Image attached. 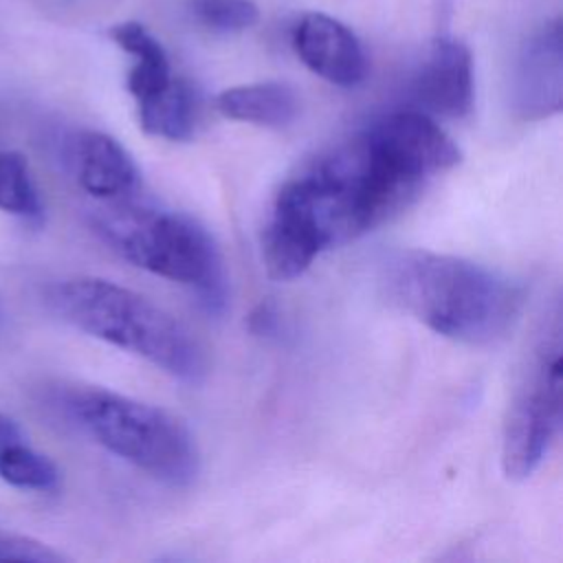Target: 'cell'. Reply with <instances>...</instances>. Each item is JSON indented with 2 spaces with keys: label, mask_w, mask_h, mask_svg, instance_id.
Here are the masks:
<instances>
[{
  "label": "cell",
  "mask_w": 563,
  "mask_h": 563,
  "mask_svg": "<svg viewBox=\"0 0 563 563\" xmlns=\"http://www.w3.org/2000/svg\"><path fill=\"white\" fill-rule=\"evenodd\" d=\"M389 299L435 334L490 345L515 325L523 290L508 275L484 264L409 249L394 253L383 266Z\"/></svg>",
  "instance_id": "cell-1"
},
{
  "label": "cell",
  "mask_w": 563,
  "mask_h": 563,
  "mask_svg": "<svg viewBox=\"0 0 563 563\" xmlns=\"http://www.w3.org/2000/svg\"><path fill=\"white\" fill-rule=\"evenodd\" d=\"M46 301L73 328L141 356L187 385L207 376V354L194 332L132 288L101 277H68L48 288Z\"/></svg>",
  "instance_id": "cell-2"
},
{
  "label": "cell",
  "mask_w": 563,
  "mask_h": 563,
  "mask_svg": "<svg viewBox=\"0 0 563 563\" xmlns=\"http://www.w3.org/2000/svg\"><path fill=\"white\" fill-rule=\"evenodd\" d=\"M92 224L130 264L191 288L209 312L224 310L229 299L224 257L196 218L125 198L108 202Z\"/></svg>",
  "instance_id": "cell-3"
},
{
  "label": "cell",
  "mask_w": 563,
  "mask_h": 563,
  "mask_svg": "<svg viewBox=\"0 0 563 563\" xmlns=\"http://www.w3.org/2000/svg\"><path fill=\"white\" fill-rule=\"evenodd\" d=\"M66 409L106 451L167 486H189L200 471L191 431L174 413L99 387L77 389Z\"/></svg>",
  "instance_id": "cell-4"
},
{
  "label": "cell",
  "mask_w": 563,
  "mask_h": 563,
  "mask_svg": "<svg viewBox=\"0 0 563 563\" xmlns=\"http://www.w3.org/2000/svg\"><path fill=\"white\" fill-rule=\"evenodd\" d=\"M561 424L563 325L561 308L554 303L552 312L541 321L508 407L501 440V466L506 477H530L556 442Z\"/></svg>",
  "instance_id": "cell-5"
},
{
  "label": "cell",
  "mask_w": 563,
  "mask_h": 563,
  "mask_svg": "<svg viewBox=\"0 0 563 563\" xmlns=\"http://www.w3.org/2000/svg\"><path fill=\"white\" fill-rule=\"evenodd\" d=\"M563 106L561 20L543 24L521 48L512 75V108L526 121L552 117Z\"/></svg>",
  "instance_id": "cell-6"
},
{
  "label": "cell",
  "mask_w": 563,
  "mask_h": 563,
  "mask_svg": "<svg viewBox=\"0 0 563 563\" xmlns=\"http://www.w3.org/2000/svg\"><path fill=\"white\" fill-rule=\"evenodd\" d=\"M473 55L462 40L440 35L433 40L416 79V101L440 117L462 119L473 110Z\"/></svg>",
  "instance_id": "cell-7"
},
{
  "label": "cell",
  "mask_w": 563,
  "mask_h": 563,
  "mask_svg": "<svg viewBox=\"0 0 563 563\" xmlns=\"http://www.w3.org/2000/svg\"><path fill=\"white\" fill-rule=\"evenodd\" d=\"M292 46L314 75L334 86L352 88L367 75V59L358 37L330 15H303L295 26Z\"/></svg>",
  "instance_id": "cell-8"
},
{
  "label": "cell",
  "mask_w": 563,
  "mask_h": 563,
  "mask_svg": "<svg viewBox=\"0 0 563 563\" xmlns=\"http://www.w3.org/2000/svg\"><path fill=\"white\" fill-rule=\"evenodd\" d=\"M68 163L77 185L97 200H125L139 187V167L134 158L106 132H75L68 143Z\"/></svg>",
  "instance_id": "cell-9"
},
{
  "label": "cell",
  "mask_w": 563,
  "mask_h": 563,
  "mask_svg": "<svg viewBox=\"0 0 563 563\" xmlns=\"http://www.w3.org/2000/svg\"><path fill=\"white\" fill-rule=\"evenodd\" d=\"M110 37L134 59L132 68L128 70L125 86L136 106L161 95L174 81L163 44L143 24L119 22L110 29Z\"/></svg>",
  "instance_id": "cell-10"
},
{
  "label": "cell",
  "mask_w": 563,
  "mask_h": 563,
  "mask_svg": "<svg viewBox=\"0 0 563 563\" xmlns=\"http://www.w3.org/2000/svg\"><path fill=\"white\" fill-rule=\"evenodd\" d=\"M216 108L233 119L264 128H284L299 112L297 92L282 81L244 84L222 90L216 97Z\"/></svg>",
  "instance_id": "cell-11"
},
{
  "label": "cell",
  "mask_w": 563,
  "mask_h": 563,
  "mask_svg": "<svg viewBox=\"0 0 563 563\" xmlns=\"http://www.w3.org/2000/svg\"><path fill=\"white\" fill-rule=\"evenodd\" d=\"M141 128L167 141H187L198 119V101L191 86L174 79L161 95L136 106Z\"/></svg>",
  "instance_id": "cell-12"
},
{
  "label": "cell",
  "mask_w": 563,
  "mask_h": 563,
  "mask_svg": "<svg viewBox=\"0 0 563 563\" xmlns=\"http://www.w3.org/2000/svg\"><path fill=\"white\" fill-rule=\"evenodd\" d=\"M0 211L40 222L44 205L29 161L13 150H0Z\"/></svg>",
  "instance_id": "cell-13"
},
{
  "label": "cell",
  "mask_w": 563,
  "mask_h": 563,
  "mask_svg": "<svg viewBox=\"0 0 563 563\" xmlns=\"http://www.w3.org/2000/svg\"><path fill=\"white\" fill-rule=\"evenodd\" d=\"M0 479L13 488L48 493L59 486V468L51 457L18 440L0 451Z\"/></svg>",
  "instance_id": "cell-14"
},
{
  "label": "cell",
  "mask_w": 563,
  "mask_h": 563,
  "mask_svg": "<svg viewBox=\"0 0 563 563\" xmlns=\"http://www.w3.org/2000/svg\"><path fill=\"white\" fill-rule=\"evenodd\" d=\"M189 11L200 26L213 33H240L260 18L253 0H189Z\"/></svg>",
  "instance_id": "cell-15"
},
{
  "label": "cell",
  "mask_w": 563,
  "mask_h": 563,
  "mask_svg": "<svg viewBox=\"0 0 563 563\" xmlns=\"http://www.w3.org/2000/svg\"><path fill=\"white\" fill-rule=\"evenodd\" d=\"M64 556L29 537L11 534L0 530V561H31V563H53Z\"/></svg>",
  "instance_id": "cell-16"
},
{
  "label": "cell",
  "mask_w": 563,
  "mask_h": 563,
  "mask_svg": "<svg viewBox=\"0 0 563 563\" xmlns=\"http://www.w3.org/2000/svg\"><path fill=\"white\" fill-rule=\"evenodd\" d=\"M18 440H22V431H20L18 422L0 411V451Z\"/></svg>",
  "instance_id": "cell-17"
},
{
  "label": "cell",
  "mask_w": 563,
  "mask_h": 563,
  "mask_svg": "<svg viewBox=\"0 0 563 563\" xmlns=\"http://www.w3.org/2000/svg\"><path fill=\"white\" fill-rule=\"evenodd\" d=\"M2 325H4V306H2V297H0V332H2Z\"/></svg>",
  "instance_id": "cell-18"
}]
</instances>
